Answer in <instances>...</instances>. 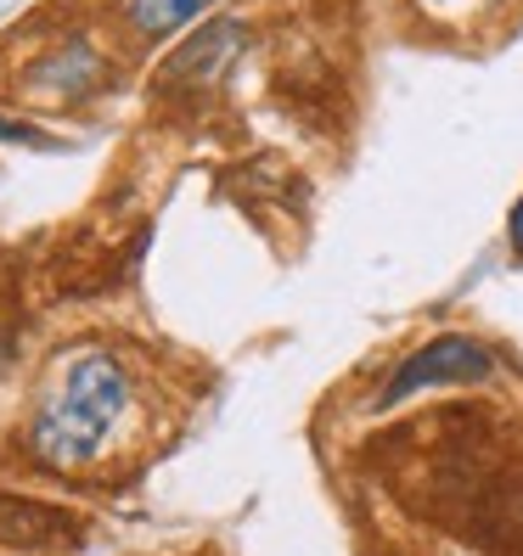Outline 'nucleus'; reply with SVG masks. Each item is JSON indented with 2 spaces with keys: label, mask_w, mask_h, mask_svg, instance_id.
<instances>
[{
  "label": "nucleus",
  "mask_w": 523,
  "mask_h": 556,
  "mask_svg": "<svg viewBox=\"0 0 523 556\" xmlns=\"http://www.w3.org/2000/svg\"><path fill=\"white\" fill-rule=\"evenodd\" d=\"M0 517H12V522H0V540H12V545H57V540H69V517L51 511V506L0 501Z\"/></svg>",
  "instance_id": "nucleus-3"
},
{
  "label": "nucleus",
  "mask_w": 523,
  "mask_h": 556,
  "mask_svg": "<svg viewBox=\"0 0 523 556\" xmlns=\"http://www.w3.org/2000/svg\"><path fill=\"white\" fill-rule=\"evenodd\" d=\"M209 7L214 0H129V23H136L141 35H175V28H186Z\"/></svg>",
  "instance_id": "nucleus-4"
},
{
  "label": "nucleus",
  "mask_w": 523,
  "mask_h": 556,
  "mask_svg": "<svg viewBox=\"0 0 523 556\" xmlns=\"http://www.w3.org/2000/svg\"><path fill=\"white\" fill-rule=\"evenodd\" d=\"M0 141H35V129H23L12 118H0Z\"/></svg>",
  "instance_id": "nucleus-5"
},
{
  "label": "nucleus",
  "mask_w": 523,
  "mask_h": 556,
  "mask_svg": "<svg viewBox=\"0 0 523 556\" xmlns=\"http://www.w3.org/2000/svg\"><path fill=\"white\" fill-rule=\"evenodd\" d=\"M496 377V354L473 338H434L416 354H406L395 371H388L377 405H400L411 394H428V388H456V382H484Z\"/></svg>",
  "instance_id": "nucleus-2"
},
{
  "label": "nucleus",
  "mask_w": 523,
  "mask_h": 556,
  "mask_svg": "<svg viewBox=\"0 0 523 556\" xmlns=\"http://www.w3.org/2000/svg\"><path fill=\"white\" fill-rule=\"evenodd\" d=\"M129 400H136V382H129L124 359L108 349H85L46 388L28 444H35V455L51 472H79L108 450L119 421L129 416Z\"/></svg>",
  "instance_id": "nucleus-1"
}]
</instances>
